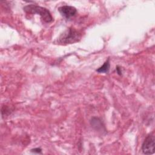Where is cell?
Instances as JSON below:
<instances>
[{
  "label": "cell",
  "instance_id": "obj_1",
  "mask_svg": "<svg viewBox=\"0 0 155 155\" xmlns=\"http://www.w3.org/2000/svg\"><path fill=\"white\" fill-rule=\"evenodd\" d=\"M24 11L28 14H38L41 16L42 19L47 23L53 21V17L50 11L46 8L38 6L34 4L25 5L24 8Z\"/></svg>",
  "mask_w": 155,
  "mask_h": 155
},
{
  "label": "cell",
  "instance_id": "obj_2",
  "mask_svg": "<svg viewBox=\"0 0 155 155\" xmlns=\"http://www.w3.org/2000/svg\"><path fill=\"white\" fill-rule=\"evenodd\" d=\"M81 38V34L73 28H69L59 37L57 42L59 44H71L78 42Z\"/></svg>",
  "mask_w": 155,
  "mask_h": 155
},
{
  "label": "cell",
  "instance_id": "obj_3",
  "mask_svg": "<svg viewBox=\"0 0 155 155\" xmlns=\"http://www.w3.org/2000/svg\"><path fill=\"white\" fill-rule=\"evenodd\" d=\"M155 138L153 133L149 134L145 139L142 145V150L143 154H152L154 153Z\"/></svg>",
  "mask_w": 155,
  "mask_h": 155
},
{
  "label": "cell",
  "instance_id": "obj_4",
  "mask_svg": "<svg viewBox=\"0 0 155 155\" xmlns=\"http://www.w3.org/2000/svg\"><path fill=\"white\" fill-rule=\"evenodd\" d=\"M58 11L61 15L66 19H70L74 16L77 13L75 7L70 5H62L58 8Z\"/></svg>",
  "mask_w": 155,
  "mask_h": 155
},
{
  "label": "cell",
  "instance_id": "obj_5",
  "mask_svg": "<svg viewBox=\"0 0 155 155\" xmlns=\"http://www.w3.org/2000/svg\"><path fill=\"white\" fill-rule=\"evenodd\" d=\"M110 67V61H109V59H108L104 63V64L99 67L97 70L96 71L99 73H108L109 71Z\"/></svg>",
  "mask_w": 155,
  "mask_h": 155
},
{
  "label": "cell",
  "instance_id": "obj_6",
  "mask_svg": "<svg viewBox=\"0 0 155 155\" xmlns=\"http://www.w3.org/2000/svg\"><path fill=\"white\" fill-rule=\"evenodd\" d=\"M31 151L34 153H37V154H41L42 153V149L40 148H35L31 150Z\"/></svg>",
  "mask_w": 155,
  "mask_h": 155
},
{
  "label": "cell",
  "instance_id": "obj_7",
  "mask_svg": "<svg viewBox=\"0 0 155 155\" xmlns=\"http://www.w3.org/2000/svg\"><path fill=\"white\" fill-rule=\"evenodd\" d=\"M116 71L117 73V74H119V75H121L122 74V70H121V68L120 67H119L118 66L116 67Z\"/></svg>",
  "mask_w": 155,
  "mask_h": 155
}]
</instances>
